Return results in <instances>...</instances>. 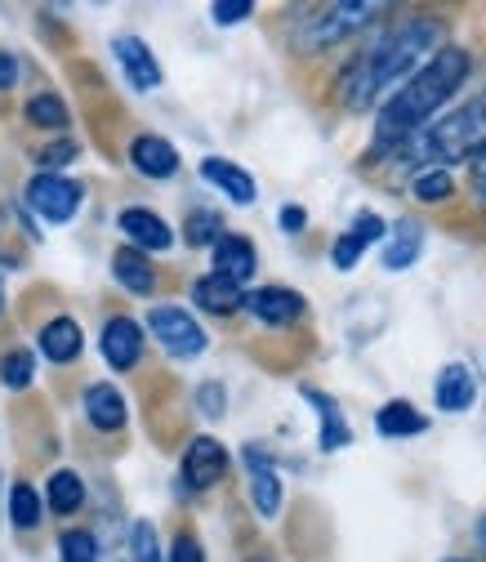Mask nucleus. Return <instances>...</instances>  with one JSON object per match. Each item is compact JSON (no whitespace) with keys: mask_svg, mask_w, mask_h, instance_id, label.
<instances>
[{"mask_svg":"<svg viewBox=\"0 0 486 562\" xmlns=\"http://www.w3.org/2000/svg\"><path fill=\"white\" fill-rule=\"evenodd\" d=\"M473 77V54L460 45H447L429 67H420L375 116L371 157H397L420 130L438 121V112L460 94V86Z\"/></svg>","mask_w":486,"mask_h":562,"instance_id":"nucleus-2","label":"nucleus"},{"mask_svg":"<svg viewBox=\"0 0 486 562\" xmlns=\"http://www.w3.org/2000/svg\"><path fill=\"white\" fill-rule=\"evenodd\" d=\"M228 464H233L228 447H224L219 438H205V434H201V438H192V442H188L183 464H179V477H183V486H188V491H211V486H219V482H224Z\"/></svg>","mask_w":486,"mask_h":562,"instance_id":"nucleus-10","label":"nucleus"},{"mask_svg":"<svg viewBox=\"0 0 486 562\" xmlns=\"http://www.w3.org/2000/svg\"><path fill=\"white\" fill-rule=\"evenodd\" d=\"M451 192H455L451 170H415V175H410V196H415V201H425V205L451 201Z\"/></svg>","mask_w":486,"mask_h":562,"instance_id":"nucleus-30","label":"nucleus"},{"mask_svg":"<svg viewBox=\"0 0 486 562\" xmlns=\"http://www.w3.org/2000/svg\"><path fill=\"white\" fill-rule=\"evenodd\" d=\"M486 153V90L468 103L442 112L429 130H420L410 144L397 153V166L415 170H451L460 161H477Z\"/></svg>","mask_w":486,"mask_h":562,"instance_id":"nucleus-3","label":"nucleus"},{"mask_svg":"<svg viewBox=\"0 0 486 562\" xmlns=\"http://www.w3.org/2000/svg\"><path fill=\"white\" fill-rule=\"evenodd\" d=\"M201 179L211 183V188H219L233 205H255V201H259V183H255V175L241 170V166L228 161V157H205V161H201Z\"/></svg>","mask_w":486,"mask_h":562,"instance_id":"nucleus-18","label":"nucleus"},{"mask_svg":"<svg viewBox=\"0 0 486 562\" xmlns=\"http://www.w3.org/2000/svg\"><path fill=\"white\" fill-rule=\"evenodd\" d=\"M447 562H468V558H447Z\"/></svg>","mask_w":486,"mask_h":562,"instance_id":"nucleus-41","label":"nucleus"},{"mask_svg":"<svg viewBox=\"0 0 486 562\" xmlns=\"http://www.w3.org/2000/svg\"><path fill=\"white\" fill-rule=\"evenodd\" d=\"M425 220H415V215H402L393 228H388V241H384V250H380V263H384V272H406V268H415V259L425 255Z\"/></svg>","mask_w":486,"mask_h":562,"instance_id":"nucleus-14","label":"nucleus"},{"mask_svg":"<svg viewBox=\"0 0 486 562\" xmlns=\"http://www.w3.org/2000/svg\"><path fill=\"white\" fill-rule=\"evenodd\" d=\"M384 10H388V5H380V0H339V5H321V10H313L308 19H299V27H295V49H304V54H326L330 45L366 32Z\"/></svg>","mask_w":486,"mask_h":562,"instance_id":"nucleus-4","label":"nucleus"},{"mask_svg":"<svg viewBox=\"0 0 486 562\" xmlns=\"http://www.w3.org/2000/svg\"><path fill=\"white\" fill-rule=\"evenodd\" d=\"M250 14H255V0H215V5H211L215 27H237V23H246Z\"/></svg>","mask_w":486,"mask_h":562,"instance_id":"nucleus-35","label":"nucleus"},{"mask_svg":"<svg viewBox=\"0 0 486 562\" xmlns=\"http://www.w3.org/2000/svg\"><path fill=\"white\" fill-rule=\"evenodd\" d=\"M473 196H477V201H486V153L473 161Z\"/></svg>","mask_w":486,"mask_h":562,"instance_id":"nucleus-39","label":"nucleus"},{"mask_svg":"<svg viewBox=\"0 0 486 562\" xmlns=\"http://www.w3.org/2000/svg\"><path fill=\"white\" fill-rule=\"evenodd\" d=\"M36 348H41V358L54 362V367H67V362H77L86 353V330L77 317H54L41 326L36 335Z\"/></svg>","mask_w":486,"mask_h":562,"instance_id":"nucleus-16","label":"nucleus"},{"mask_svg":"<svg viewBox=\"0 0 486 562\" xmlns=\"http://www.w3.org/2000/svg\"><path fill=\"white\" fill-rule=\"evenodd\" d=\"M148 330H152V339L166 348L174 362H192V358H201L205 348H211V335H205V326L183 304L148 308Z\"/></svg>","mask_w":486,"mask_h":562,"instance_id":"nucleus-5","label":"nucleus"},{"mask_svg":"<svg viewBox=\"0 0 486 562\" xmlns=\"http://www.w3.org/2000/svg\"><path fill=\"white\" fill-rule=\"evenodd\" d=\"M0 313H5V281H0Z\"/></svg>","mask_w":486,"mask_h":562,"instance_id":"nucleus-40","label":"nucleus"},{"mask_svg":"<svg viewBox=\"0 0 486 562\" xmlns=\"http://www.w3.org/2000/svg\"><path fill=\"white\" fill-rule=\"evenodd\" d=\"M255 268H259V250L241 233H224V241L211 250V272L237 281V286H246V281L255 277Z\"/></svg>","mask_w":486,"mask_h":562,"instance_id":"nucleus-21","label":"nucleus"},{"mask_svg":"<svg viewBox=\"0 0 486 562\" xmlns=\"http://www.w3.org/2000/svg\"><path fill=\"white\" fill-rule=\"evenodd\" d=\"M116 228L121 237L134 246V250H144V255H161L174 246V228L157 215V210H144V205H129L116 215Z\"/></svg>","mask_w":486,"mask_h":562,"instance_id":"nucleus-11","label":"nucleus"},{"mask_svg":"<svg viewBox=\"0 0 486 562\" xmlns=\"http://www.w3.org/2000/svg\"><path fill=\"white\" fill-rule=\"evenodd\" d=\"M129 166L144 179H174L179 175V148L161 134H138L129 144Z\"/></svg>","mask_w":486,"mask_h":562,"instance_id":"nucleus-19","label":"nucleus"},{"mask_svg":"<svg viewBox=\"0 0 486 562\" xmlns=\"http://www.w3.org/2000/svg\"><path fill=\"white\" fill-rule=\"evenodd\" d=\"M192 402H196V411H201L205 419H224V411H228V389H224L219 380H205V384H196Z\"/></svg>","mask_w":486,"mask_h":562,"instance_id":"nucleus-33","label":"nucleus"},{"mask_svg":"<svg viewBox=\"0 0 486 562\" xmlns=\"http://www.w3.org/2000/svg\"><path fill=\"white\" fill-rule=\"evenodd\" d=\"M425 429H429V415L406 397H393L375 411V434L380 438H420Z\"/></svg>","mask_w":486,"mask_h":562,"instance_id":"nucleus-23","label":"nucleus"},{"mask_svg":"<svg viewBox=\"0 0 486 562\" xmlns=\"http://www.w3.org/2000/svg\"><path fill=\"white\" fill-rule=\"evenodd\" d=\"M45 501H41V491L32 486V482H14L10 486V522L19 527V531H32V527H41L45 522Z\"/></svg>","mask_w":486,"mask_h":562,"instance_id":"nucleus-26","label":"nucleus"},{"mask_svg":"<svg viewBox=\"0 0 486 562\" xmlns=\"http://www.w3.org/2000/svg\"><path fill=\"white\" fill-rule=\"evenodd\" d=\"M58 562H99V540L86 527H67L58 536Z\"/></svg>","mask_w":486,"mask_h":562,"instance_id":"nucleus-31","label":"nucleus"},{"mask_svg":"<svg viewBox=\"0 0 486 562\" xmlns=\"http://www.w3.org/2000/svg\"><path fill=\"white\" fill-rule=\"evenodd\" d=\"M299 393H304V402H313V411H317V447H321L326 456L353 447V429H349V419H343L339 402H335L330 393H321V389H308V384H304Z\"/></svg>","mask_w":486,"mask_h":562,"instance_id":"nucleus-15","label":"nucleus"},{"mask_svg":"<svg viewBox=\"0 0 486 562\" xmlns=\"http://www.w3.org/2000/svg\"><path fill=\"white\" fill-rule=\"evenodd\" d=\"M81 406H86L90 429H99V434H121L129 425V402L116 384H90Z\"/></svg>","mask_w":486,"mask_h":562,"instance_id":"nucleus-20","label":"nucleus"},{"mask_svg":"<svg viewBox=\"0 0 486 562\" xmlns=\"http://www.w3.org/2000/svg\"><path fill=\"white\" fill-rule=\"evenodd\" d=\"M19 54H10V49H0V90H14V81H19Z\"/></svg>","mask_w":486,"mask_h":562,"instance_id":"nucleus-38","label":"nucleus"},{"mask_svg":"<svg viewBox=\"0 0 486 562\" xmlns=\"http://www.w3.org/2000/svg\"><path fill=\"white\" fill-rule=\"evenodd\" d=\"M447 49V23L438 14H415L384 36H375L362 54L343 63L335 81V94L349 112H371L384 108L420 67H429Z\"/></svg>","mask_w":486,"mask_h":562,"instance_id":"nucleus-1","label":"nucleus"},{"mask_svg":"<svg viewBox=\"0 0 486 562\" xmlns=\"http://www.w3.org/2000/svg\"><path fill=\"white\" fill-rule=\"evenodd\" d=\"M45 505H49V514L72 518V514L86 505V477H81L77 469L49 473V482H45Z\"/></svg>","mask_w":486,"mask_h":562,"instance_id":"nucleus-25","label":"nucleus"},{"mask_svg":"<svg viewBox=\"0 0 486 562\" xmlns=\"http://www.w3.org/2000/svg\"><path fill=\"white\" fill-rule=\"evenodd\" d=\"M276 224H282V233L299 237V233L308 228V210H304V205H282V215H276Z\"/></svg>","mask_w":486,"mask_h":562,"instance_id":"nucleus-37","label":"nucleus"},{"mask_svg":"<svg viewBox=\"0 0 486 562\" xmlns=\"http://www.w3.org/2000/svg\"><path fill=\"white\" fill-rule=\"evenodd\" d=\"M250 562H268V558H250Z\"/></svg>","mask_w":486,"mask_h":562,"instance_id":"nucleus-42","label":"nucleus"},{"mask_svg":"<svg viewBox=\"0 0 486 562\" xmlns=\"http://www.w3.org/2000/svg\"><path fill=\"white\" fill-rule=\"evenodd\" d=\"M166 562H205V549H201V540H196L192 531H179V536L170 540Z\"/></svg>","mask_w":486,"mask_h":562,"instance_id":"nucleus-36","label":"nucleus"},{"mask_svg":"<svg viewBox=\"0 0 486 562\" xmlns=\"http://www.w3.org/2000/svg\"><path fill=\"white\" fill-rule=\"evenodd\" d=\"M99 353L112 371H134L138 358H144V326L134 317H108L99 335Z\"/></svg>","mask_w":486,"mask_h":562,"instance_id":"nucleus-12","label":"nucleus"},{"mask_svg":"<svg viewBox=\"0 0 486 562\" xmlns=\"http://www.w3.org/2000/svg\"><path fill=\"white\" fill-rule=\"evenodd\" d=\"M388 228H393V224H384V215H375V210H362V215L330 241V263H335V272H353L371 246H384V241H388Z\"/></svg>","mask_w":486,"mask_h":562,"instance_id":"nucleus-9","label":"nucleus"},{"mask_svg":"<svg viewBox=\"0 0 486 562\" xmlns=\"http://www.w3.org/2000/svg\"><path fill=\"white\" fill-rule=\"evenodd\" d=\"M246 286H237V281H228V277H219V272H205V277H196L192 281V304L201 308V313H211V317H233V313H241L246 308Z\"/></svg>","mask_w":486,"mask_h":562,"instance_id":"nucleus-17","label":"nucleus"},{"mask_svg":"<svg viewBox=\"0 0 486 562\" xmlns=\"http://www.w3.org/2000/svg\"><path fill=\"white\" fill-rule=\"evenodd\" d=\"M433 402H438V411H447V415H464V411L477 402V380H473V371H468L464 362H447V367L438 371V380H433Z\"/></svg>","mask_w":486,"mask_h":562,"instance_id":"nucleus-22","label":"nucleus"},{"mask_svg":"<svg viewBox=\"0 0 486 562\" xmlns=\"http://www.w3.org/2000/svg\"><path fill=\"white\" fill-rule=\"evenodd\" d=\"M32 380H36V353L32 348H10V353H0V384H5L10 393H23Z\"/></svg>","mask_w":486,"mask_h":562,"instance_id":"nucleus-28","label":"nucleus"},{"mask_svg":"<svg viewBox=\"0 0 486 562\" xmlns=\"http://www.w3.org/2000/svg\"><path fill=\"white\" fill-rule=\"evenodd\" d=\"M112 54H116V67H121V77L129 81V90H138V94L161 90L166 72H161V63H157V54H152V45L144 36H134V32L112 36Z\"/></svg>","mask_w":486,"mask_h":562,"instance_id":"nucleus-7","label":"nucleus"},{"mask_svg":"<svg viewBox=\"0 0 486 562\" xmlns=\"http://www.w3.org/2000/svg\"><path fill=\"white\" fill-rule=\"evenodd\" d=\"M77 157H81V148L72 144V138H58V144H49V148L36 153V166H41L45 175H58L67 161H77Z\"/></svg>","mask_w":486,"mask_h":562,"instance_id":"nucleus-34","label":"nucleus"},{"mask_svg":"<svg viewBox=\"0 0 486 562\" xmlns=\"http://www.w3.org/2000/svg\"><path fill=\"white\" fill-rule=\"evenodd\" d=\"M112 277L121 281L129 295H152V291H157V268H152V259H148L144 250H134V246H121V250L112 255Z\"/></svg>","mask_w":486,"mask_h":562,"instance_id":"nucleus-24","label":"nucleus"},{"mask_svg":"<svg viewBox=\"0 0 486 562\" xmlns=\"http://www.w3.org/2000/svg\"><path fill=\"white\" fill-rule=\"evenodd\" d=\"M129 553H134L129 562H166L152 522H134V527H129Z\"/></svg>","mask_w":486,"mask_h":562,"instance_id":"nucleus-32","label":"nucleus"},{"mask_svg":"<svg viewBox=\"0 0 486 562\" xmlns=\"http://www.w3.org/2000/svg\"><path fill=\"white\" fill-rule=\"evenodd\" d=\"M23 116H27V125H36V130H54V134H63L67 125H72V116H67V103H63L58 94H49V90L32 94L27 108H23Z\"/></svg>","mask_w":486,"mask_h":562,"instance_id":"nucleus-27","label":"nucleus"},{"mask_svg":"<svg viewBox=\"0 0 486 562\" xmlns=\"http://www.w3.org/2000/svg\"><path fill=\"white\" fill-rule=\"evenodd\" d=\"M183 241L188 246H219L224 241V220H219V210H188V220H183Z\"/></svg>","mask_w":486,"mask_h":562,"instance_id":"nucleus-29","label":"nucleus"},{"mask_svg":"<svg viewBox=\"0 0 486 562\" xmlns=\"http://www.w3.org/2000/svg\"><path fill=\"white\" fill-rule=\"evenodd\" d=\"M241 460H246V491H250V505H255V514L263 518V522H272L276 514H282V501H286V491H282V473H276V464H272V456L263 451V447H246L241 451Z\"/></svg>","mask_w":486,"mask_h":562,"instance_id":"nucleus-8","label":"nucleus"},{"mask_svg":"<svg viewBox=\"0 0 486 562\" xmlns=\"http://www.w3.org/2000/svg\"><path fill=\"white\" fill-rule=\"evenodd\" d=\"M23 201L32 215H41L45 224H67V220H77V210L86 205V188L72 183V179H63V175H45L36 170L23 188Z\"/></svg>","mask_w":486,"mask_h":562,"instance_id":"nucleus-6","label":"nucleus"},{"mask_svg":"<svg viewBox=\"0 0 486 562\" xmlns=\"http://www.w3.org/2000/svg\"><path fill=\"white\" fill-rule=\"evenodd\" d=\"M246 313L259 322V326H291L308 313V300L291 286H259L246 295Z\"/></svg>","mask_w":486,"mask_h":562,"instance_id":"nucleus-13","label":"nucleus"}]
</instances>
